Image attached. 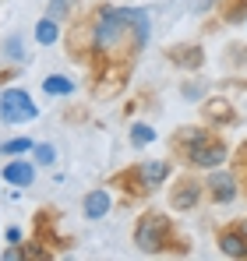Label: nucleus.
<instances>
[{"label":"nucleus","mask_w":247,"mask_h":261,"mask_svg":"<svg viewBox=\"0 0 247 261\" xmlns=\"http://www.w3.org/2000/svg\"><path fill=\"white\" fill-rule=\"evenodd\" d=\"M233 222H237V229H240V233L247 237V219H233Z\"/></svg>","instance_id":"obj_27"},{"label":"nucleus","mask_w":247,"mask_h":261,"mask_svg":"<svg viewBox=\"0 0 247 261\" xmlns=\"http://www.w3.org/2000/svg\"><path fill=\"white\" fill-rule=\"evenodd\" d=\"M205 194L212 205H230V201H237V194H240V187H237V173L233 170H212V176L205 180Z\"/></svg>","instance_id":"obj_9"},{"label":"nucleus","mask_w":247,"mask_h":261,"mask_svg":"<svg viewBox=\"0 0 247 261\" xmlns=\"http://www.w3.org/2000/svg\"><path fill=\"white\" fill-rule=\"evenodd\" d=\"M202 198H205V184H202L198 176H191V173L177 176L173 187H169V208H177V212H191V208H198Z\"/></svg>","instance_id":"obj_7"},{"label":"nucleus","mask_w":247,"mask_h":261,"mask_svg":"<svg viewBox=\"0 0 247 261\" xmlns=\"http://www.w3.org/2000/svg\"><path fill=\"white\" fill-rule=\"evenodd\" d=\"M0 258H4V261H25V247H21V244H14V247H7Z\"/></svg>","instance_id":"obj_23"},{"label":"nucleus","mask_w":247,"mask_h":261,"mask_svg":"<svg viewBox=\"0 0 247 261\" xmlns=\"http://www.w3.org/2000/svg\"><path fill=\"white\" fill-rule=\"evenodd\" d=\"M32 152H36V163H42V166H50V163L57 159L53 145H32Z\"/></svg>","instance_id":"obj_21"},{"label":"nucleus","mask_w":247,"mask_h":261,"mask_svg":"<svg viewBox=\"0 0 247 261\" xmlns=\"http://www.w3.org/2000/svg\"><path fill=\"white\" fill-rule=\"evenodd\" d=\"M42 92L46 95H71L75 92V82L64 78V74H50V78H42Z\"/></svg>","instance_id":"obj_17"},{"label":"nucleus","mask_w":247,"mask_h":261,"mask_svg":"<svg viewBox=\"0 0 247 261\" xmlns=\"http://www.w3.org/2000/svg\"><path fill=\"white\" fill-rule=\"evenodd\" d=\"M152 141H156V130L149 127V124H131V145L134 148H145Z\"/></svg>","instance_id":"obj_18"},{"label":"nucleus","mask_w":247,"mask_h":261,"mask_svg":"<svg viewBox=\"0 0 247 261\" xmlns=\"http://www.w3.org/2000/svg\"><path fill=\"white\" fill-rule=\"evenodd\" d=\"M230 60H233V64H244V67H247V46L233 43V46H230Z\"/></svg>","instance_id":"obj_22"},{"label":"nucleus","mask_w":247,"mask_h":261,"mask_svg":"<svg viewBox=\"0 0 247 261\" xmlns=\"http://www.w3.org/2000/svg\"><path fill=\"white\" fill-rule=\"evenodd\" d=\"M7 240H11V244H21V233H18V226H11V229H7Z\"/></svg>","instance_id":"obj_26"},{"label":"nucleus","mask_w":247,"mask_h":261,"mask_svg":"<svg viewBox=\"0 0 247 261\" xmlns=\"http://www.w3.org/2000/svg\"><path fill=\"white\" fill-rule=\"evenodd\" d=\"M64 36V53L67 60L82 64L92 71L88 92L92 99H113L120 95L138 53L149 43V14L131 11V7H113V4H95L82 18L67 21Z\"/></svg>","instance_id":"obj_1"},{"label":"nucleus","mask_w":247,"mask_h":261,"mask_svg":"<svg viewBox=\"0 0 247 261\" xmlns=\"http://www.w3.org/2000/svg\"><path fill=\"white\" fill-rule=\"evenodd\" d=\"M4 57H7V60H25V49H21V36H7V43H4Z\"/></svg>","instance_id":"obj_20"},{"label":"nucleus","mask_w":247,"mask_h":261,"mask_svg":"<svg viewBox=\"0 0 247 261\" xmlns=\"http://www.w3.org/2000/svg\"><path fill=\"white\" fill-rule=\"evenodd\" d=\"M57 39H60V25H57L53 18H46V14H42L39 21H36V43L50 46V43H57Z\"/></svg>","instance_id":"obj_16"},{"label":"nucleus","mask_w":247,"mask_h":261,"mask_svg":"<svg viewBox=\"0 0 247 261\" xmlns=\"http://www.w3.org/2000/svg\"><path fill=\"white\" fill-rule=\"evenodd\" d=\"M166 64H173L177 71H202L205 67V49L198 43H173L163 49Z\"/></svg>","instance_id":"obj_10"},{"label":"nucleus","mask_w":247,"mask_h":261,"mask_svg":"<svg viewBox=\"0 0 247 261\" xmlns=\"http://www.w3.org/2000/svg\"><path fill=\"white\" fill-rule=\"evenodd\" d=\"M202 120H205V127L212 130H223V127H233V124H240V113L233 110V102L230 99H223V95H208L202 99Z\"/></svg>","instance_id":"obj_8"},{"label":"nucleus","mask_w":247,"mask_h":261,"mask_svg":"<svg viewBox=\"0 0 247 261\" xmlns=\"http://www.w3.org/2000/svg\"><path fill=\"white\" fill-rule=\"evenodd\" d=\"M21 152H32V141L29 138H11L0 145V155H21Z\"/></svg>","instance_id":"obj_19"},{"label":"nucleus","mask_w":247,"mask_h":261,"mask_svg":"<svg viewBox=\"0 0 247 261\" xmlns=\"http://www.w3.org/2000/svg\"><path fill=\"white\" fill-rule=\"evenodd\" d=\"M230 159V145L223 134L208 130L202 141H194V148L184 155V166H194V170H219L223 163Z\"/></svg>","instance_id":"obj_4"},{"label":"nucleus","mask_w":247,"mask_h":261,"mask_svg":"<svg viewBox=\"0 0 247 261\" xmlns=\"http://www.w3.org/2000/svg\"><path fill=\"white\" fill-rule=\"evenodd\" d=\"M110 208H113V201H110V194H106L103 187L88 191V194L82 198V216H85V219H92V222H95V219H103L106 212H110Z\"/></svg>","instance_id":"obj_13"},{"label":"nucleus","mask_w":247,"mask_h":261,"mask_svg":"<svg viewBox=\"0 0 247 261\" xmlns=\"http://www.w3.org/2000/svg\"><path fill=\"white\" fill-rule=\"evenodd\" d=\"M215 244H219V251L226 254V258L233 261H247V237L237 229V222H226V226H219V233H215Z\"/></svg>","instance_id":"obj_11"},{"label":"nucleus","mask_w":247,"mask_h":261,"mask_svg":"<svg viewBox=\"0 0 247 261\" xmlns=\"http://www.w3.org/2000/svg\"><path fill=\"white\" fill-rule=\"evenodd\" d=\"M78 11V0H50L46 4V18H53L57 25H67Z\"/></svg>","instance_id":"obj_15"},{"label":"nucleus","mask_w":247,"mask_h":261,"mask_svg":"<svg viewBox=\"0 0 247 261\" xmlns=\"http://www.w3.org/2000/svg\"><path fill=\"white\" fill-rule=\"evenodd\" d=\"M39 117V106L32 102V95L25 88H4L0 92V120L4 124H29Z\"/></svg>","instance_id":"obj_6"},{"label":"nucleus","mask_w":247,"mask_h":261,"mask_svg":"<svg viewBox=\"0 0 247 261\" xmlns=\"http://www.w3.org/2000/svg\"><path fill=\"white\" fill-rule=\"evenodd\" d=\"M215 14L223 25H244L247 21V0H215Z\"/></svg>","instance_id":"obj_14"},{"label":"nucleus","mask_w":247,"mask_h":261,"mask_svg":"<svg viewBox=\"0 0 247 261\" xmlns=\"http://www.w3.org/2000/svg\"><path fill=\"white\" fill-rule=\"evenodd\" d=\"M4 184H14V187H32L36 184V166L32 163H25V159H11V163H4Z\"/></svg>","instance_id":"obj_12"},{"label":"nucleus","mask_w":247,"mask_h":261,"mask_svg":"<svg viewBox=\"0 0 247 261\" xmlns=\"http://www.w3.org/2000/svg\"><path fill=\"white\" fill-rule=\"evenodd\" d=\"M11 78H18V67H0V85H7Z\"/></svg>","instance_id":"obj_24"},{"label":"nucleus","mask_w":247,"mask_h":261,"mask_svg":"<svg viewBox=\"0 0 247 261\" xmlns=\"http://www.w3.org/2000/svg\"><path fill=\"white\" fill-rule=\"evenodd\" d=\"M180 92H184L187 99H198V95H202V88H198V85H184V88H180Z\"/></svg>","instance_id":"obj_25"},{"label":"nucleus","mask_w":247,"mask_h":261,"mask_svg":"<svg viewBox=\"0 0 247 261\" xmlns=\"http://www.w3.org/2000/svg\"><path fill=\"white\" fill-rule=\"evenodd\" d=\"M57 216H60V212H57L53 205H42L39 212L32 216V240H36L39 247H46L50 254H60V251L71 247V240L57 233Z\"/></svg>","instance_id":"obj_5"},{"label":"nucleus","mask_w":247,"mask_h":261,"mask_svg":"<svg viewBox=\"0 0 247 261\" xmlns=\"http://www.w3.org/2000/svg\"><path fill=\"white\" fill-rule=\"evenodd\" d=\"M173 173V163L169 159H149V163H134L120 173L110 176V187H117L124 194V205H138V201H149L159 187Z\"/></svg>","instance_id":"obj_3"},{"label":"nucleus","mask_w":247,"mask_h":261,"mask_svg":"<svg viewBox=\"0 0 247 261\" xmlns=\"http://www.w3.org/2000/svg\"><path fill=\"white\" fill-rule=\"evenodd\" d=\"M134 247L149 258H159V254H177V258H187L191 254V237H184L177 229V222L166 216V212H141L134 222Z\"/></svg>","instance_id":"obj_2"}]
</instances>
